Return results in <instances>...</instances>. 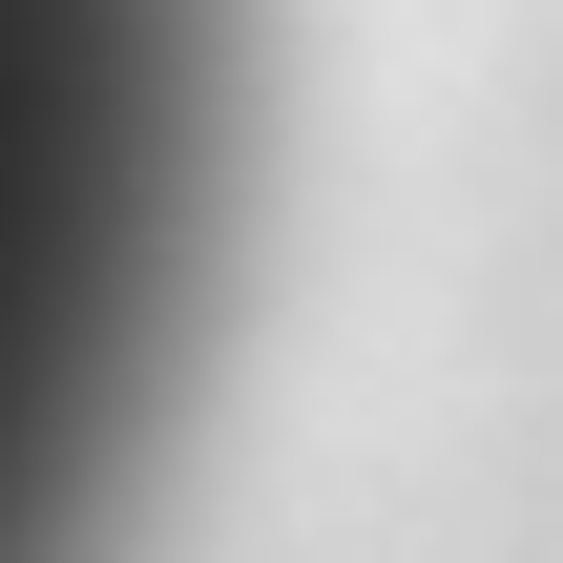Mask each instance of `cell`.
Masks as SVG:
<instances>
[{"mask_svg": "<svg viewBox=\"0 0 563 563\" xmlns=\"http://www.w3.org/2000/svg\"><path fill=\"white\" fill-rule=\"evenodd\" d=\"M251 188V0H0V563H104L167 481Z\"/></svg>", "mask_w": 563, "mask_h": 563, "instance_id": "6da1fadb", "label": "cell"}]
</instances>
